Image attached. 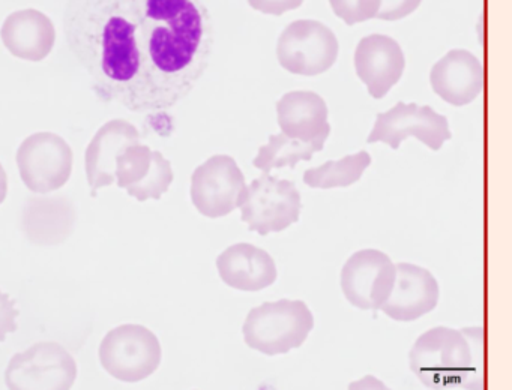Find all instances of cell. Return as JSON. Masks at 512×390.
<instances>
[{
    "label": "cell",
    "instance_id": "cell-7",
    "mask_svg": "<svg viewBox=\"0 0 512 390\" xmlns=\"http://www.w3.org/2000/svg\"><path fill=\"white\" fill-rule=\"evenodd\" d=\"M337 56V36L320 21H293L278 39V62L292 74H323L332 68Z\"/></svg>",
    "mask_w": 512,
    "mask_h": 390
},
{
    "label": "cell",
    "instance_id": "cell-20",
    "mask_svg": "<svg viewBox=\"0 0 512 390\" xmlns=\"http://www.w3.org/2000/svg\"><path fill=\"white\" fill-rule=\"evenodd\" d=\"M320 150L323 149L317 144L305 143L281 132L271 135L268 144L260 147L253 164L263 173H269L274 168H295L298 162L310 161L314 153Z\"/></svg>",
    "mask_w": 512,
    "mask_h": 390
},
{
    "label": "cell",
    "instance_id": "cell-6",
    "mask_svg": "<svg viewBox=\"0 0 512 390\" xmlns=\"http://www.w3.org/2000/svg\"><path fill=\"white\" fill-rule=\"evenodd\" d=\"M73 150L55 132H35L17 150V165L26 188L50 194L67 185L73 173Z\"/></svg>",
    "mask_w": 512,
    "mask_h": 390
},
{
    "label": "cell",
    "instance_id": "cell-25",
    "mask_svg": "<svg viewBox=\"0 0 512 390\" xmlns=\"http://www.w3.org/2000/svg\"><path fill=\"white\" fill-rule=\"evenodd\" d=\"M422 0H380L376 18L386 21L401 20L418 9Z\"/></svg>",
    "mask_w": 512,
    "mask_h": 390
},
{
    "label": "cell",
    "instance_id": "cell-8",
    "mask_svg": "<svg viewBox=\"0 0 512 390\" xmlns=\"http://www.w3.org/2000/svg\"><path fill=\"white\" fill-rule=\"evenodd\" d=\"M77 363L70 351L56 342H38L11 359L5 372L10 389H71Z\"/></svg>",
    "mask_w": 512,
    "mask_h": 390
},
{
    "label": "cell",
    "instance_id": "cell-22",
    "mask_svg": "<svg viewBox=\"0 0 512 390\" xmlns=\"http://www.w3.org/2000/svg\"><path fill=\"white\" fill-rule=\"evenodd\" d=\"M154 150L146 144H130L116 158L115 179L119 188H130L151 170Z\"/></svg>",
    "mask_w": 512,
    "mask_h": 390
},
{
    "label": "cell",
    "instance_id": "cell-12",
    "mask_svg": "<svg viewBox=\"0 0 512 390\" xmlns=\"http://www.w3.org/2000/svg\"><path fill=\"white\" fill-rule=\"evenodd\" d=\"M439 284L430 270L412 263L395 264V281L382 311L395 321H415L439 302Z\"/></svg>",
    "mask_w": 512,
    "mask_h": 390
},
{
    "label": "cell",
    "instance_id": "cell-3",
    "mask_svg": "<svg viewBox=\"0 0 512 390\" xmlns=\"http://www.w3.org/2000/svg\"><path fill=\"white\" fill-rule=\"evenodd\" d=\"M313 327L314 317L305 302L281 299L251 309L242 333L248 347L275 356L301 347Z\"/></svg>",
    "mask_w": 512,
    "mask_h": 390
},
{
    "label": "cell",
    "instance_id": "cell-5",
    "mask_svg": "<svg viewBox=\"0 0 512 390\" xmlns=\"http://www.w3.org/2000/svg\"><path fill=\"white\" fill-rule=\"evenodd\" d=\"M301 207L295 183L269 173L254 179L239 203L242 221L262 236L280 233L298 222Z\"/></svg>",
    "mask_w": 512,
    "mask_h": 390
},
{
    "label": "cell",
    "instance_id": "cell-10",
    "mask_svg": "<svg viewBox=\"0 0 512 390\" xmlns=\"http://www.w3.org/2000/svg\"><path fill=\"white\" fill-rule=\"evenodd\" d=\"M407 137H416L431 150H440L445 141L451 140L452 134L448 119L428 105L421 107L418 104L397 102L391 110L377 114L367 141H382L397 150Z\"/></svg>",
    "mask_w": 512,
    "mask_h": 390
},
{
    "label": "cell",
    "instance_id": "cell-4",
    "mask_svg": "<svg viewBox=\"0 0 512 390\" xmlns=\"http://www.w3.org/2000/svg\"><path fill=\"white\" fill-rule=\"evenodd\" d=\"M161 356L157 336L140 324H122L110 330L100 345L101 365L124 383H139L151 377L160 366Z\"/></svg>",
    "mask_w": 512,
    "mask_h": 390
},
{
    "label": "cell",
    "instance_id": "cell-23",
    "mask_svg": "<svg viewBox=\"0 0 512 390\" xmlns=\"http://www.w3.org/2000/svg\"><path fill=\"white\" fill-rule=\"evenodd\" d=\"M173 182V168L169 159L164 158L163 153L154 150L152 153V165L145 179L136 185L127 188L128 195L139 201L160 200Z\"/></svg>",
    "mask_w": 512,
    "mask_h": 390
},
{
    "label": "cell",
    "instance_id": "cell-11",
    "mask_svg": "<svg viewBox=\"0 0 512 390\" xmlns=\"http://www.w3.org/2000/svg\"><path fill=\"white\" fill-rule=\"evenodd\" d=\"M394 281L395 264L377 249L355 252L341 269V290L359 309L379 311L391 294Z\"/></svg>",
    "mask_w": 512,
    "mask_h": 390
},
{
    "label": "cell",
    "instance_id": "cell-15",
    "mask_svg": "<svg viewBox=\"0 0 512 390\" xmlns=\"http://www.w3.org/2000/svg\"><path fill=\"white\" fill-rule=\"evenodd\" d=\"M0 39L17 59L43 62L55 48V23L40 9H19L5 18Z\"/></svg>",
    "mask_w": 512,
    "mask_h": 390
},
{
    "label": "cell",
    "instance_id": "cell-16",
    "mask_svg": "<svg viewBox=\"0 0 512 390\" xmlns=\"http://www.w3.org/2000/svg\"><path fill=\"white\" fill-rule=\"evenodd\" d=\"M430 83L434 92L448 102L461 107L481 95L484 69L481 60L467 50H451L431 69Z\"/></svg>",
    "mask_w": 512,
    "mask_h": 390
},
{
    "label": "cell",
    "instance_id": "cell-2",
    "mask_svg": "<svg viewBox=\"0 0 512 390\" xmlns=\"http://www.w3.org/2000/svg\"><path fill=\"white\" fill-rule=\"evenodd\" d=\"M482 327L439 326L422 333L409 353L415 377L428 389H470L481 386Z\"/></svg>",
    "mask_w": 512,
    "mask_h": 390
},
{
    "label": "cell",
    "instance_id": "cell-14",
    "mask_svg": "<svg viewBox=\"0 0 512 390\" xmlns=\"http://www.w3.org/2000/svg\"><path fill=\"white\" fill-rule=\"evenodd\" d=\"M76 224V206L62 195L29 198L20 216L23 234L38 246L61 245L74 233Z\"/></svg>",
    "mask_w": 512,
    "mask_h": 390
},
{
    "label": "cell",
    "instance_id": "cell-13",
    "mask_svg": "<svg viewBox=\"0 0 512 390\" xmlns=\"http://www.w3.org/2000/svg\"><path fill=\"white\" fill-rule=\"evenodd\" d=\"M406 68L403 50L391 36L370 35L355 50V69L374 99H382Z\"/></svg>",
    "mask_w": 512,
    "mask_h": 390
},
{
    "label": "cell",
    "instance_id": "cell-9",
    "mask_svg": "<svg viewBox=\"0 0 512 390\" xmlns=\"http://www.w3.org/2000/svg\"><path fill=\"white\" fill-rule=\"evenodd\" d=\"M247 189L244 173L229 155H215L191 176V200L206 218H223L241 203Z\"/></svg>",
    "mask_w": 512,
    "mask_h": 390
},
{
    "label": "cell",
    "instance_id": "cell-28",
    "mask_svg": "<svg viewBox=\"0 0 512 390\" xmlns=\"http://www.w3.org/2000/svg\"><path fill=\"white\" fill-rule=\"evenodd\" d=\"M8 194V176L4 165L0 164V204L4 203Z\"/></svg>",
    "mask_w": 512,
    "mask_h": 390
},
{
    "label": "cell",
    "instance_id": "cell-1",
    "mask_svg": "<svg viewBox=\"0 0 512 390\" xmlns=\"http://www.w3.org/2000/svg\"><path fill=\"white\" fill-rule=\"evenodd\" d=\"M64 33L95 93L136 113L187 98L214 47L203 0H68Z\"/></svg>",
    "mask_w": 512,
    "mask_h": 390
},
{
    "label": "cell",
    "instance_id": "cell-26",
    "mask_svg": "<svg viewBox=\"0 0 512 390\" xmlns=\"http://www.w3.org/2000/svg\"><path fill=\"white\" fill-rule=\"evenodd\" d=\"M17 317H19V311L14 305V300L0 291V342L7 339L8 333L16 332Z\"/></svg>",
    "mask_w": 512,
    "mask_h": 390
},
{
    "label": "cell",
    "instance_id": "cell-19",
    "mask_svg": "<svg viewBox=\"0 0 512 390\" xmlns=\"http://www.w3.org/2000/svg\"><path fill=\"white\" fill-rule=\"evenodd\" d=\"M220 278L241 291H260L277 281L274 258L250 243H236L217 258Z\"/></svg>",
    "mask_w": 512,
    "mask_h": 390
},
{
    "label": "cell",
    "instance_id": "cell-17",
    "mask_svg": "<svg viewBox=\"0 0 512 390\" xmlns=\"http://www.w3.org/2000/svg\"><path fill=\"white\" fill-rule=\"evenodd\" d=\"M278 125L281 132L325 147L326 138L331 134L328 122V107L322 96L310 90L289 92L277 102Z\"/></svg>",
    "mask_w": 512,
    "mask_h": 390
},
{
    "label": "cell",
    "instance_id": "cell-24",
    "mask_svg": "<svg viewBox=\"0 0 512 390\" xmlns=\"http://www.w3.org/2000/svg\"><path fill=\"white\" fill-rule=\"evenodd\" d=\"M329 5L337 17L349 26H353V24L376 18L380 0H329Z\"/></svg>",
    "mask_w": 512,
    "mask_h": 390
},
{
    "label": "cell",
    "instance_id": "cell-27",
    "mask_svg": "<svg viewBox=\"0 0 512 390\" xmlns=\"http://www.w3.org/2000/svg\"><path fill=\"white\" fill-rule=\"evenodd\" d=\"M251 8L262 14L281 15L284 12L299 8L304 0H248Z\"/></svg>",
    "mask_w": 512,
    "mask_h": 390
},
{
    "label": "cell",
    "instance_id": "cell-18",
    "mask_svg": "<svg viewBox=\"0 0 512 390\" xmlns=\"http://www.w3.org/2000/svg\"><path fill=\"white\" fill-rule=\"evenodd\" d=\"M140 143V132L127 120L113 119L98 129L85 153L86 176L92 195L116 182V158L130 146Z\"/></svg>",
    "mask_w": 512,
    "mask_h": 390
},
{
    "label": "cell",
    "instance_id": "cell-21",
    "mask_svg": "<svg viewBox=\"0 0 512 390\" xmlns=\"http://www.w3.org/2000/svg\"><path fill=\"white\" fill-rule=\"evenodd\" d=\"M370 164V153L361 150L340 161H328L320 167L310 168L304 173V183L311 188H344L358 182Z\"/></svg>",
    "mask_w": 512,
    "mask_h": 390
}]
</instances>
